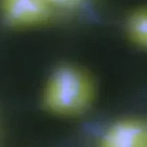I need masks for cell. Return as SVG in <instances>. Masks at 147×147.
Returning <instances> with one entry per match:
<instances>
[{"instance_id":"cell-1","label":"cell","mask_w":147,"mask_h":147,"mask_svg":"<svg viewBox=\"0 0 147 147\" xmlns=\"http://www.w3.org/2000/svg\"><path fill=\"white\" fill-rule=\"evenodd\" d=\"M95 92L94 82L86 71L64 64L50 75L43 93V105L56 115H81L93 103Z\"/></svg>"},{"instance_id":"cell-2","label":"cell","mask_w":147,"mask_h":147,"mask_svg":"<svg viewBox=\"0 0 147 147\" xmlns=\"http://www.w3.org/2000/svg\"><path fill=\"white\" fill-rule=\"evenodd\" d=\"M0 14L12 28L44 26L58 19L45 0H0Z\"/></svg>"},{"instance_id":"cell-3","label":"cell","mask_w":147,"mask_h":147,"mask_svg":"<svg viewBox=\"0 0 147 147\" xmlns=\"http://www.w3.org/2000/svg\"><path fill=\"white\" fill-rule=\"evenodd\" d=\"M102 147H146L147 127L142 119L127 118L113 123L99 139Z\"/></svg>"},{"instance_id":"cell-4","label":"cell","mask_w":147,"mask_h":147,"mask_svg":"<svg viewBox=\"0 0 147 147\" xmlns=\"http://www.w3.org/2000/svg\"><path fill=\"white\" fill-rule=\"evenodd\" d=\"M127 35L135 46L139 48L147 47V11L145 8L135 9L127 17Z\"/></svg>"},{"instance_id":"cell-5","label":"cell","mask_w":147,"mask_h":147,"mask_svg":"<svg viewBox=\"0 0 147 147\" xmlns=\"http://www.w3.org/2000/svg\"><path fill=\"white\" fill-rule=\"evenodd\" d=\"M45 1L59 18L82 11L89 5L91 0H45Z\"/></svg>"}]
</instances>
